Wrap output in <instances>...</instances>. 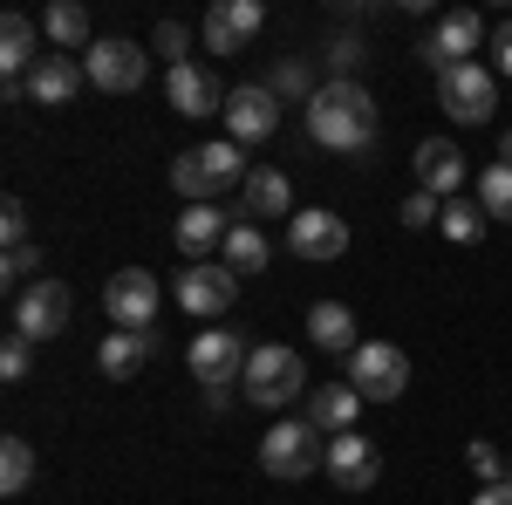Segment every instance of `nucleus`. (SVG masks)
Segmentation results:
<instances>
[{
  "instance_id": "nucleus-1",
  "label": "nucleus",
  "mask_w": 512,
  "mask_h": 505,
  "mask_svg": "<svg viewBox=\"0 0 512 505\" xmlns=\"http://www.w3.org/2000/svg\"><path fill=\"white\" fill-rule=\"evenodd\" d=\"M308 137L321 151H369L376 144V103L362 82H321L308 96Z\"/></svg>"
},
{
  "instance_id": "nucleus-2",
  "label": "nucleus",
  "mask_w": 512,
  "mask_h": 505,
  "mask_svg": "<svg viewBox=\"0 0 512 505\" xmlns=\"http://www.w3.org/2000/svg\"><path fill=\"white\" fill-rule=\"evenodd\" d=\"M239 389H246V403H260V410H287V403L308 389V362H301V349H280V342H267V349L246 355V376H239Z\"/></svg>"
},
{
  "instance_id": "nucleus-3",
  "label": "nucleus",
  "mask_w": 512,
  "mask_h": 505,
  "mask_svg": "<svg viewBox=\"0 0 512 505\" xmlns=\"http://www.w3.org/2000/svg\"><path fill=\"white\" fill-rule=\"evenodd\" d=\"M171 185L192 198V205H212V198L226 192V185H246V157H239L233 137H226V144H198V151H178V164H171Z\"/></svg>"
},
{
  "instance_id": "nucleus-4",
  "label": "nucleus",
  "mask_w": 512,
  "mask_h": 505,
  "mask_svg": "<svg viewBox=\"0 0 512 505\" xmlns=\"http://www.w3.org/2000/svg\"><path fill=\"white\" fill-rule=\"evenodd\" d=\"M315 465H328V444L308 417H280L267 437H260V471L267 478H315Z\"/></svg>"
},
{
  "instance_id": "nucleus-5",
  "label": "nucleus",
  "mask_w": 512,
  "mask_h": 505,
  "mask_svg": "<svg viewBox=\"0 0 512 505\" xmlns=\"http://www.w3.org/2000/svg\"><path fill=\"white\" fill-rule=\"evenodd\" d=\"M437 103H444L451 123H492V110H499V76L485 62H465V69L437 76Z\"/></svg>"
},
{
  "instance_id": "nucleus-6",
  "label": "nucleus",
  "mask_w": 512,
  "mask_h": 505,
  "mask_svg": "<svg viewBox=\"0 0 512 505\" xmlns=\"http://www.w3.org/2000/svg\"><path fill=\"white\" fill-rule=\"evenodd\" d=\"M349 383L355 396H369V403H396L403 383H410V355L396 349V342H362L349 355Z\"/></svg>"
},
{
  "instance_id": "nucleus-7",
  "label": "nucleus",
  "mask_w": 512,
  "mask_h": 505,
  "mask_svg": "<svg viewBox=\"0 0 512 505\" xmlns=\"http://www.w3.org/2000/svg\"><path fill=\"white\" fill-rule=\"evenodd\" d=\"M239 301V273L226 260H192V267L178 273V308L198 314V321H212V314H226Z\"/></svg>"
},
{
  "instance_id": "nucleus-8",
  "label": "nucleus",
  "mask_w": 512,
  "mask_h": 505,
  "mask_svg": "<svg viewBox=\"0 0 512 505\" xmlns=\"http://www.w3.org/2000/svg\"><path fill=\"white\" fill-rule=\"evenodd\" d=\"M82 76L96 82V89H110V96H130L137 82L151 76V55L137 48V41H123V35H110V41H96L89 55H82Z\"/></svg>"
},
{
  "instance_id": "nucleus-9",
  "label": "nucleus",
  "mask_w": 512,
  "mask_h": 505,
  "mask_svg": "<svg viewBox=\"0 0 512 505\" xmlns=\"http://www.w3.org/2000/svg\"><path fill=\"white\" fill-rule=\"evenodd\" d=\"M158 273L151 267H123L110 273V287H103V308H110V321L117 328H158Z\"/></svg>"
},
{
  "instance_id": "nucleus-10",
  "label": "nucleus",
  "mask_w": 512,
  "mask_h": 505,
  "mask_svg": "<svg viewBox=\"0 0 512 505\" xmlns=\"http://www.w3.org/2000/svg\"><path fill=\"white\" fill-rule=\"evenodd\" d=\"M69 308H76V294H69L62 280H35V287L14 301V335H28V342H55V335L69 328Z\"/></svg>"
},
{
  "instance_id": "nucleus-11",
  "label": "nucleus",
  "mask_w": 512,
  "mask_h": 505,
  "mask_svg": "<svg viewBox=\"0 0 512 505\" xmlns=\"http://www.w3.org/2000/svg\"><path fill=\"white\" fill-rule=\"evenodd\" d=\"M246 342H239L233 328H198L192 335V349H185V362H192V376L198 383H239L246 376Z\"/></svg>"
},
{
  "instance_id": "nucleus-12",
  "label": "nucleus",
  "mask_w": 512,
  "mask_h": 505,
  "mask_svg": "<svg viewBox=\"0 0 512 505\" xmlns=\"http://www.w3.org/2000/svg\"><path fill=\"white\" fill-rule=\"evenodd\" d=\"M287 246H294L301 260H342V253H349V219L328 212V205H308V212L287 219Z\"/></svg>"
},
{
  "instance_id": "nucleus-13",
  "label": "nucleus",
  "mask_w": 512,
  "mask_h": 505,
  "mask_svg": "<svg viewBox=\"0 0 512 505\" xmlns=\"http://www.w3.org/2000/svg\"><path fill=\"white\" fill-rule=\"evenodd\" d=\"M328 478H335V492H369L376 478H383V451L362 437V430H342V437H328Z\"/></svg>"
},
{
  "instance_id": "nucleus-14",
  "label": "nucleus",
  "mask_w": 512,
  "mask_h": 505,
  "mask_svg": "<svg viewBox=\"0 0 512 505\" xmlns=\"http://www.w3.org/2000/svg\"><path fill=\"white\" fill-rule=\"evenodd\" d=\"M478 14L472 7H451L444 21L431 28V41H424V62H431L437 76H451V69H465V62H478Z\"/></svg>"
},
{
  "instance_id": "nucleus-15",
  "label": "nucleus",
  "mask_w": 512,
  "mask_h": 505,
  "mask_svg": "<svg viewBox=\"0 0 512 505\" xmlns=\"http://www.w3.org/2000/svg\"><path fill=\"white\" fill-rule=\"evenodd\" d=\"M164 96H171L178 117H226V96H233V89H219V76L198 69V62H178V69L164 76Z\"/></svg>"
},
{
  "instance_id": "nucleus-16",
  "label": "nucleus",
  "mask_w": 512,
  "mask_h": 505,
  "mask_svg": "<svg viewBox=\"0 0 512 505\" xmlns=\"http://www.w3.org/2000/svg\"><path fill=\"white\" fill-rule=\"evenodd\" d=\"M260 21H267L260 0H219V7H205V48L212 55H239L246 41L260 35Z\"/></svg>"
},
{
  "instance_id": "nucleus-17",
  "label": "nucleus",
  "mask_w": 512,
  "mask_h": 505,
  "mask_svg": "<svg viewBox=\"0 0 512 505\" xmlns=\"http://www.w3.org/2000/svg\"><path fill=\"white\" fill-rule=\"evenodd\" d=\"M280 123V103L274 89H260V82H246L226 96V130H233V144H260V137H274Z\"/></svg>"
},
{
  "instance_id": "nucleus-18",
  "label": "nucleus",
  "mask_w": 512,
  "mask_h": 505,
  "mask_svg": "<svg viewBox=\"0 0 512 505\" xmlns=\"http://www.w3.org/2000/svg\"><path fill=\"white\" fill-rule=\"evenodd\" d=\"M458 185H465V151H458L451 137H424V144H417V192L458 198Z\"/></svg>"
},
{
  "instance_id": "nucleus-19",
  "label": "nucleus",
  "mask_w": 512,
  "mask_h": 505,
  "mask_svg": "<svg viewBox=\"0 0 512 505\" xmlns=\"http://www.w3.org/2000/svg\"><path fill=\"white\" fill-rule=\"evenodd\" d=\"M158 349V328H117V335H103V349H96V369L110 376V383H130L144 362Z\"/></svg>"
},
{
  "instance_id": "nucleus-20",
  "label": "nucleus",
  "mask_w": 512,
  "mask_h": 505,
  "mask_svg": "<svg viewBox=\"0 0 512 505\" xmlns=\"http://www.w3.org/2000/svg\"><path fill=\"white\" fill-rule=\"evenodd\" d=\"M35 21L28 14H0V69H7V96H28L21 82H28V69H35Z\"/></svg>"
},
{
  "instance_id": "nucleus-21",
  "label": "nucleus",
  "mask_w": 512,
  "mask_h": 505,
  "mask_svg": "<svg viewBox=\"0 0 512 505\" xmlns=\"http://www.w3.org/2000/svg\"><path fill=\"white\" fill-rule=\"evenodd\" d=\"M239 192H246V219H253V226H260V219H294V192H287V178H280L274 164H253Z\"/></svg>"
},
{
  "instance_id": "nucleus-22",
  "label": "nucleus",
  "mask_w": 512,
  "mask_h": 505,
  "mask_svg": "<svg viewBox=\"0 0 512 505\" xmlns=\"http://www.w3.org/2000/svg\"><path fill=\"white\" fill-rule=\"evenodd\" d=\"M226 233H233V219H226L219 205H185V219L171 226L178 253H192V260H205L212 246H226Z\"/></svg>"
},
{
  "instance_id": "nucleus-23",
  "label": "nucleus",
  "mask_w": 512,
  "mask_h": 505,
  "mask_svg": "<svg viewBox=\"0 0 512 505\" xmlns=\"http://www.w3.org/2000/svg\"><path fill=\"white\" fill-rule=\"evenodd\" d=\"M82 82H89V76H82V62H69V55H41L21 89H28L35 103H48V110H55V103H69V96H76Z\"/></svg>"
},
{
  "instance_id": "nucleus-24",
  "label": "nucleus",
  "mask_w": 512,
  "mask_h": 505,
  "mask_svg": "<svg viewBox=\"0 0 512 505\" xmlns=\"http://www.w3.org/2000/svg\"><path fill=\"white\" fill-rule=\"evenodd\" d=\"M355 410H362L355 383H321L315 396H308V424H315L321 437H342V430H355Z\"/></svg>"
},
{
  "instance_id": "nucleus-25",
  "label": "nucleus",
  "mask_w": 512,
  "mask_h": 505,
  "mask_svg": "<svg viewBox=\"0 0 512 505\" xmlns=\"http://www.w3.org/2000/svg\"><path fill=\"white\" fill-rule=\"evenodd\" d=\"M308 335H315V349H328V355L362 349V342H355V314L342 308V301H315V308H308Z\"/></svg>"
},
{
  "instance_id": "nucleus-26",
  "label": "nucleus",
  "mask_w": 512,
  "mask_h": 505,
  "mask_svg": "<svg viewBox=\"0 0 512 505\" xmlns=\"http://www.w3.org/2000/svg\"><path fill=\"white\" fill-rule=\"evenodd\" d=\"M41 35L55 41V48H76V55H89L96 41H89V14H82L76 0H55L48 14H41Z\"/></svg>"
},
{
  "instance_id": "nucleus-27",
  "label": "nucleus",
  "mask_w": 512,
  "mask_h": 505,
  "mask_svg": "<svg viewBox=\"0 0 512 505\" xmlns=\"http://www.w3.org/2000/svg\"><path fill=\"white\" fill-rule=\"evenodd\" d=\"M226 267L233 273H267V233H260L253 219H233V233H226Z\"/></svg>"
},
{
  "instance_id": "nucleus-28",
  "label": "nucleus",
  "mask_w": 512,
  "mask_h": 505,
  "mask_svg": "<svg viewBox=\"0 0 512 505\" xmlns=\"http://www.w3.org/2000/svg\"><path fill=\"white\" fill-rule=\"evenodd\" d=\"M28 485H35V444H28V437H7V444H0V492L21 499Z\"/></svg>"
},
{
  "instance_id": "nucleus-29",
  "label": "nucleus",
  "mask_w": 512,
  "mask_h": 505,
  "mask_svg": "<svg viewBox=\"0 0 512 505\" xmlns=\"http://www.w3.org/2000/svg\"><path fill=\"white\" fill-rule=\"evenodd\" d=\"M478 205H485V219H506L512 226V164L478 171Z\"/></svg>"
},
{
  "instance_id": "nucleus-30",
  "label": "nucleus",
  "mask_w": 512,
  "mask_h": 505,
  "mask_svg": "<svg viewBox=\"0 0 512 505\" xmlns=\"http://www.w3.org/2000/svg\"><path fill=\"white\" fill-rule=\"evenodd\" d=\"M35 273H41V246H7V273H0V280L14 287V301L35 287Z\"/></svg>"
},
{
  "instance_id": "nucleus-31",
  "label": "nucleus",
  "mask_w": 512,
  "mask_h": 505,
  "mask_svg": "<svg viewBox=\"0 0 512 505\" xmlns=\"http://www.w3.org/2000/svg\"><path fill=\"white\" fill-rule=\"evenodd\" d=\"M28 369H35V342H28V335H7V342H0V376H7V383H28Z\"/></svg>"
},
{
  "instance_id": "nucleus-32",
  "label": "nucleus",
  "mask_w": 512,
  "mask_h": 505,
  "mask_svg": "<svg viewBox=\"0 0 512 505\" xmlns=\"http://www.w3.org/2000/svg\"><path fill=\"white\" fill-rule=\"evenodd\" d=\"M437 226H444V239H478V226H485V219H478V205H465V198H451Z\"/></svg>"
},
{
  "instance_id": "nucleus-33",
  "label": "nucleus",
  "mask_w": 512,
  "mask_h": 505,
  "mask_svg": "<svg viewBox=\"0 0 512 505\" xmlns=\"http://www.w3.org/2000/svg\"><path fill=\"white\" fill-rule=\"evenodd\" d=\"M321 62L335 69V82H349L355 69H362V41H355V35H335V41H328V55H321Z\"/></svg>"
},
{
  "instance_id": "nucleus-34",
  "label": "nucleus",
  "mask_w": 512,
  "mask_h": 505,
  "mask_svg": "<svg viewBox=\"0 0 512 505\" xmlns=\"http://www.w3.org/2000/svg\"><path fill=\"white\" fill-rule=\"evenodd\" d=\"M396 219L424 233V226H437V219H444V198H431V192H410V198H403V212H396Z\"/></svg>"
},
{
  "instance_id": "nucleus-35",
  "label": "nucleus",
  "mask_w": 512,
  "mask_h": 505,
  "mask_svg": "<svg viewBox=\"0 0 512 505\" xmlns=\"http://www.w3.org/2000/svg\"><path fill=\"white\" fill-rule=\"evenodd\" d=\"M465 465H472L478 478H485V485H506V458H499V451H492V444H485V437H478L472 451H465Z\"/></svg>"
},
{
  "instance_id": "nucleus-36",
  "label": "nucleus",
  "mask_w": 512,
  "mask_h": 505,
  "mask_svg": "<svg viewBox=\"0 0 512 505\" xmlns=\"http://www.w3.org/2000/svg\"><path fill=\"white\" fill-rule=\"evenodd\" d=\"M0 239H7V246H28V205H21V198L0 205Z\"/></svg>"
},
{
  "instance_id": "nucleus-37",
  "label": "nucleus",
  "mask_w": 512,
  "mask_h": 505,
  "mask_svg": "<svg viewBox=\"0 0 512 505\" xmlns=\"http://www.w3.org/2000/svg\"><path fill=\"white\" fill-rule=\"evenodd\" d=\"M185 41H192V35H185L178 21H164V28H158V55H171V69L185 62Z\"/></svg>"
},
{
  "instance_id": "nucleus-38",
  "label": "nucleus",
  "mask_w": 512,
  "mask_h": 505,
  "mask_svg": "<svg viewBox=\"0 0 512 505\" xmlns=\"http://www.w3.org/2000/svg\"><path fill=\"white\" fill-rule=\"evenodd\" d=\"M492 76H512V21L492 28Z\"/></svg>"
},
{
  "instance_id": "nucleus-39",
  "label": "nucleus",
  "mask_w": 512,
  "mask_h": 505,
  "mask_svg": "<svg viewBox=\"0 0 512 505\" xmlns=\"http://www.w3.org/2000/svg\"><path fill=\"white\" fill-rule=\"evenodd\" d=\"M472 505H512V492H506V485H485V492H478Z\"/></svg>"
},
{
  "instance_id": "nucleus-40",
  "label": "nucleus",
  "mask_w": 512,
  "mask_h": 505,
  "mask_svg": "<svg viewBox=\"0 0 512 505\" xmlns=\"http://www.w3.org/2000/svg\"><path fill=\"white\" fill-rule=\"evenodd\" d=\"M499 164H512V130H506V144H499Z\"/></svg>"
},
{
  "instance_id": "nucleus-41",
  "label": "nucleus",
  "mask_w": 512,
  "mask_h": 505,
  "mask_svg": "<svg viewBox=\"0 0 512 505\" xmlns=\"http://www.w3.org/2000/svg\"><path fill=\"white\" fill-rule=\"evenodd\" d=\"M506 492H512V471H506Z\"/></svg>"
}]
</instances>
